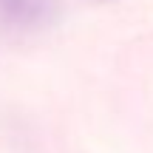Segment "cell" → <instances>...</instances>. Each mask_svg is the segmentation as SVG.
I'll return each instance as SVG.
<instances>
[{
    "mask_svg": "<svg viewBox=\"0 0 153 153\" xmlns=\"http://www.w3.org/2000/svg\"><path fill=\"white\" fill-rule=\"evenodd\" d=\"M0 9L14 23H31L40 17V0H0Z\"/></svg>",
    "mask_w": 153,
    "mask_h": 153,
    "instance_id": "1",
    "label": "cell"
}]
</instances>
